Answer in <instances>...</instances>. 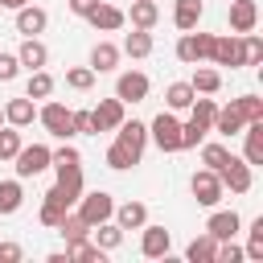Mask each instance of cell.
<instances>
[{"mask_svg":"<svg viewBox=\"0 0 263 263\" xmlns=\"http://www.w3.org/2000/svg\"><path fill=\"white\" fill-rule=\"evenodd\" d=\"M148 140L160 148V152H181V119L173 111H160L152 123H148Z\"/></svg>","mask_w":263,"mask_h":263,"instance_id":"6da1fadb","label":"cell"},{"mask_svg":"<svg viewBox=\"0 0 263 263\" xmlns=\"http://www.w3.org/2000/svg\"><path fill=\"white\" fill-rule=\"evenodd\" d=\"M111 214H115V197H111L107 189H90V193L78 197V218H82L86 226H99V222H107Z\"/></svg>","mask_w":263,"mask_h":263,"instance_id":"7a4b0ae2","label":"cell"},{"mask_svg":"<svg viewBox=\"0 0 263 263\" xmlns=\"http://www.w3.org/2000/svg\"><path fill=\"white\" fill-rule=\"evenodd\" d=\"M214 37L218 33H181V41H177V58L185 62V66H197V62H210V53H214Z\"/></svg>","mask_w":263,"mask_h":263,"instance_id":"3957f363","label":"cell"},{"mask_svg":"<svg viewBox=\"0 0 263 263\" xmlns=\"http://www.w3.org/2000/svg\"><path fill=\"white\" fill-rule=\"evenodd\" d=\"M49 152H53V148H45V144H21V152L12 156V168H16V177L25 181V177H37V173H45V168H49Z\"/></svg>","mask_w":263,"mask_h":263,"instance_id":"277c9868","label":"cell"},{"mask_svg":"<svg viewBox=\"0 0 263 263\" xmlns=\"http://www.w3.org/2000/svg\"><path fill=\"white\" fill-rule=\"evenodd\" d=\"M210 62H214V66H230V70L247 66L242 37H238V33H222V37H214V53H210Z\"/></svg>","mask_w":263,"mask_h":263,"instance_id":"5b68a950","label":"cell"},{"mask_svg":"<svg viewBox=\"0 0 263 263\" xmlns=\"http://www.w3.org/2000/svg\"><path fill=\"white\" fill-rule=\"evenodd\" d=\"M189 189H193L197 205H205V210H214V205L226 197V189H222V181H218V173H214V168H197V173H193V181H189Z\"/></svg>","mask_w":263,"mask_h":263,"instance_id":"8992f818","label":"cell"},{"mask_svg":"<svg viewBox=\"0 0 263 263\" xmlns=\"http://www.w3.org/2000/svg\"><path fill=\"white\" fill-rule=\"evenodd\" d=\"M168 247H173V234L156 222H144L140 226V255L144 259H168Z\"/></svg>","mask_w":263,"mask_h":263,"instance_id":"52a82bcc","label":"cell"},{"mask_svg":"<svg viewBox=\"0 0 263 263\" xmlns=\"http://www.w3.org/2000/svg\"><path fill=\"white\" fill-rule=\"evenodd\" d=\"M218 181H222V189H230V193H251V185H255L251 164L238 160V156H230V160L218 168Z\"/></svg>","mask_w":263,"mask_h":263,"instance_id":"ba28073f","label":"cell"},{"mask_svg":"<svg viewBox=\"0 0 263 263\" xmlns=\"http://www.w3.org/2000/svg\"><path fill=\"white\" fill-rule=\"evenodd\" d=\"M148 90H152V82H148V74H140V70H127V74L115 78V99H119V103H144Z\"/></svg>","mask_w":263,"mask_h":263,"instance_id":"9c48e42d","label":"cell"},{"mask_svg":"<svg viewBox=\"0 0 263 263\" xmlns=\"http://www.w3.org/2000/svg\"><path fill=\"white\" fill-rule=\"evenodd\" d=\"M37 119H41L45 132L58 136V140H70V136H74V127H70V107H62V103H45V107L37 111Z\"/></svg>","mask_w":263,"mask_h":263,"instance_id":"30bf717a","label":"cell"},{"mask_svg":"<svg viewBox=\"0 0 263 263\" xmlns=\"http://www.w3.org/2000/svg\"><path fill=\"white\" fill-rule=\"evenodd\" d=\"M115 140L140 160L144 156V148H148V123H140V119H123L119 127H115Z\"/></svg>","mask_w":263,"mask_h":263,"instance_id":"8fae6325","label":"cell"},{"mask_svg":"<svg viewBox=\"0 0 263 263\" xmlns=\"http://www.w3.org/2000/svg\"><path fill=\"white\" fill-rule=\"evenodd\" d=\"M86 21H90V29H99V33H115V29H123L127 25V16H123V8H115V4H95L90 12H86Z\"/></svg>","mask_w":263,"mask_h":263,"instance_id":"7c38bea8","label":"cell"},{"mask_svg":"<svg viewBox=\"0 0 263 263\" xmlns=\"http://www.w3.org/2000/svg\"><path fill=\"white\" fill-rule=\"evenodd\" d=\"M123 107H127V103H119V99H103V103L90 111V119H95V136H99V132H115V127L127 119Z\"/></svg>","mask_w":263,"mask_h":263,"instance_id":"4fadbf2b","label":"cell"},{"mask_svg":"<svg viewBox=\"0 0 263 263\" xmlns=\"http://www.w3.org/2000/svg\"><path fill=\"white\" fill-rule=\"evenodd\" d=\"M242 230V218L234 214V210H214L210 218H205V234H214L218 242H226V238H234Z\"/></svg>","mask_w":263,"mask_h":263,"instance_id":"5bb4252c","label":"cell"},{"mask_svg":"<svg viewBox=\"0 0 263 263\" xmlns=\"http://www.w3.org/2000/svg\"><path fill=\"white\" fill-rule=\"evenodd\" d=\"M259 25V4L255 0H230V33H255Z\"/></svg>","mask_w":263,"mask_h":263,"instance_id":"9a60e30c","label":"cell"},{"mask_svg":"<svg viewBox=\"0 0 263 263\" xmlns=\"http://www.w3.org/2000/svg\"><path fill=\"white\" fill-rule=\"evenodd\" d=\"M45 25H49V12H45V8H37V4L16 8V33L37 37V33H45Z\"/></svg>","mask_w":263,"mask_h":263,"instance_id":"2e32d148","label":"cell"},{"mask_svg":"<svg viewBox=\"0 0 263 263\" xmlns=\"http://www.w3.org/2000/svg\"><path fill=\"white\" fill-rule=\"evenodd\" d=\"M16 62H21L25 70H45V62H49L45 41H41V37H25V41H21V49H16Z\"/></svg>","mask_w":263,"mask_h":263,"instance_id":"e0dca14e","label":"cell"},{"mask_svg":"<svg viewBox=\"0 0 263 263\" xmlns=\"http://www.w3.org/2000/svg\"><path fill=\"white\" fill-rule=\"evenodd\" d=\"M37 119V103L29 99V95H21V99H8L4 103V123H12V127H29Z\"/></svg>","mask_w":263,"mask_h":263,"instance_id":"ac0fdd59","label":"cell"},{"mask_svg":"<svg viewBox=\"0 0 263 263\" xmlns=\"http://www.w3.org/2000/svg\"><path fill=\"white\" fill-rule=\"evenodd\" d=\"M58 168V189H62V197L74 205L78 197H82V164H53Z\"/></svg>","mask_w":263,"mask_h":263,"instance_id":"d6986e66","label":"cell"},{"mask_svg":"<svg viewBox=\"0 0 263 263\" xmlns=\"http://www.w3.org/2000/svg\"><path fill=\"white\" fill-rule=\"evenodd\" d=\"M66 210H70V201H66L62 189L53 185V189L41 197V214H37V218H41V226H53V230H58V222L66 218Z\"/></svg>","mask_w":263,"mask_h":263,"instance_id":"ffe728a7","label":"cell"},{"mask_svg":"<svg viewBox=\"0 0 263 263\" xmlns=\"http://www.w3.org/2000/svg\"><path fill=\"white\" fill-rule=\"evenodd\" d=\"M242 127H247V119L238 115V107L230 103V107H218V115H214V123H210V132H218V136H242Z\"/></svg>","mask_w":263,"mask_h":263,"instance_id":"44dd1931","label":"cell"},{"mask_svg":"<svg viewBox=\"0 0 263 263\" xmlns=\"http://www.w3.org/2000/svg\"><path fill=\"white\" fill-rule=\"evenodd\" d=\"M115 226L119 230H140L144 222H148V205L144 201H123V205H115Z\"/></svg>","mask_w":263,"mask_h":263,"instance_id":"7402d4cb","label":"cell"},{"mask_svg":"<svg viewBox=\"0 0 263 263\" xmlns=\"http://www.w3.org/2000/svg\"><path fill=\"white\" fill-rule=\"evenodd\" d=\"M242 136H247V140H242V160H247L251 168L263 164V119H259V123H247Z\"/></svg>","mask_w":263,"mask_h":263,"instance_id":"603a6c76","label":"cell"},{"mask_svg":"<svg viewBox=\"0 0 263 263\" xmlns=\"http://www.w3.org/2000/svg\"><path fill=\"white\" fill-rule=\"evenodd\" d=\"M201 12H205L201 0H177V4H173V25H177L181 33H189V29H197Z\"/></svg>","mask_w":263,"mask_h":263,"instance_id":"cb8c5ba5","label":"cell"},{"mask_svg":"<svg viewBox=\"0 0 263 263\" xmlns=\"http://www.w3.org/2000/svg\"><path fill=\"white\" fill-rule=\"evenodd\" d=\"M115 66H119V45L95 41V49H90V70H95V74H111Z\"/></svg>","mask_w":263,"mask_h":263,"instance_id":"d4e9b609","label":"cell"},{"mask_svg":"<svg viewBox=\"0 0 263 263\" xmlns=\"http://www.w3.org/2000/svg\"><path fill=\"white\" fill-rule=\"evenodd\" d=\"M132 21V29H152L160 21V4L156 0H132V12H123Z\"/></svg>","mask_w":263,"mask_h":263,"instance_id":"484cf974","label":"cell"},{"mask_svg":"<svg viewBox=\"0 0 263 263\" xmlns=\"http://www.w3.org/2000/svg\"><path fill=\"white\" fill-rule=\"evenodd\" d=\"M189 86H193V95H218V90H222V74H218L214 66H201V62H197Z\"/></svg>","mask_w":263,"mask_h":263,"instance_id":"4316f807","label":"cell"},{"mask_svg":"<svg viewBox=\"0 0 263 263\" xmlns=\"http://www.w3.org/2000/svg\"><path fill=\"white\" fill-rule=\"evenodd\" d=\"M66 259H70V263H103L107 251L95 247L90 238H78V242H66Z\"/></svg>","mask_w":263,"mask_h":263,"instance_id":"83f0119b","label":"cell"},{"mask_svg":"<svg viewBox=\"0 0 263 263\" xmlns=\"http://www.w3.org/2000/svg\"><path fill=\"white\" fill-rule=\"evenodd\" d=\"M21 205H25V189H21V177H12V181H0V218L16 214Z\"/></svg>","mask_w":263,"mask_h":263,"instance_id":"f1b7e54d","label":"cell"},{"mask_svg":"<svg viewBox=\"0 0 263 263\" xmlns=\"http://www.w3.org/2000/svg\"><path fill=\"white\" fill-rule=\"evenodd\" d=\"M119 53H127V58H148L152 53V29H132L127 37H123V49Z\"/></svg>","mask_w":263,"mask_h":263,"instance_id":"f546056e","label":"cell"},{"mask_svg":"<svg viewBox=\"0 0 263 263\" xmlns=\"http://www.w3.org/2000/svg\"><path fill=\"white\" fill-rule=\"evenodd\" d=\"M214 251H218V238H214V234H197V238L185 247V259H189V263H214Z\"/></svg>","mask_w":263,"mask_h":263,"instance_id":"4dcf8cb0","label":"cell"},{"mask_svg":"<svg viewBox=\"0 0 263 263\" xmlns=\"http://www.w3.org/2000/svg\"><path fill=\"white\" fill-rule=\"evenodd\" d=\"M197 95H193V86L189 82H168V90H164V103H168V111H189V103H193Z\"/></svg>","mask_w":263,"mask_h":263,"instance_id":"1f68e13d","label":"cell"},{"mask_svg":"<svg viewBox=\"0 0 263 263\" xmlns=\"http://www.w3.org/2000/svg\"><path fill=\"white\" fill-rule=\"evenodd\" d=\"M25 95L37 103V99H49L53 95V78L45 70H29V82H25Z\"/></svg>","mask_w":263,"mask_h":263,"instance_id":"d6a6232c","label":"cell"},{"mask_svg":"<svg viewBox=\"0 0 263 263\" xmlns=\"http://www.w3.org/2000/svg\"><path fill=\"white\" fill-rule=\"evenodd\" d=\"M58 234H62L66 242H78V238H90V226H86L78 214H70V210H66V218L58 222Z\"/></svg>","mask_w":263,"mask_h":263,"instance_id":"836d02e7","label":"cell"},{"mask_svg":"<svg viewBox=\"0 0 263 263\" xmlns=\"http://www.w3.org/2000/svg\"><path fill=\"white\" fill-rule=\"evenodd\" d=\"M95 230V247H103V251H115L119 242H123V230L107 218V222H99V226H90Z\"/></svg>","mask_w":263,"mask_h":263,"instance_id":"e575fe53","label":"cell"},{"mask_svg":"<svg viewBox=\"0 0 263 263\" xmlns=\"http://www.w3.org/2000/svg\"><path fill=\"white\" fill-rule=\"evenodd\" d=\"M214 115H218V103H214V99H205V95H201V99H193V103H189V119H193L197 127H210V123H214Z\"/></svg>","mask_w":263,"mask_h":263,"instance_id":"d590c367","label":"cell"},{"mask_svg":"<svg viewBox=\"0 0 263 263\" xmlns=\"http://www.w3.org/2000/svg\"><path fill=\"white\" fill-rule=\"evenodd\" d=\"M242 255H247V259H255V263H263V218H255V222H251Z\"/></svg>","mask_w":263,"mask_h":263,"instance_id":"8d00e7d4","label":"cell"},{"mask_svg":"<svg viewBox=\"0 0 263 263\" xmlns=\"http://www.w3.org/2000/svg\"><path fill=\"white\" fill-rule=\"evenodd\" d=\"M234 107H238V115H242L247 123H259V119H263V99H259V95H238Z\"/></svg>","mask_w":263,"mask_h":263,"instance_id":"74e56055","label":"cell"},{"mask_svg":"<svg viewBox=\"0 0 263 263\" xmlns=\"http://www.w3.org/2000/svg\"><path fill=\"white\" fill-rule=\"evenodd\" d=\"M132 164H140V160H136V156H132V152H127V148L115 140V144L107 148V168H115V173H127Z\"/></svg>","mask_w":263,"mask_h":263,"instance_id":"f35d334b","label":"cell"},{"mask_svg":"<svg viewBox=\"0 0 263 263\" xmlns=\"http://www.w3.org/2000/svg\"><path fill=\"white\" fill-rule=\"evenodd\" d=\"M16 152H21V127H12V123L4 127L0 123V160H12Z\"/></svg>","mask_w":263,"mask_h":263,"instance_id":"ab89813d","label":"cell"},{"mask_svg":"<svg viewBox=\"0 0 263 263\" xmlns=\"http://www.w3.org/2000/svg\"><path fill=\"white\" fill-rule=\"evenodd\" d=\"M66 86L70 90H90L95 86V70L90 66H70L66 70Z\"/></svg>","mask_w":263,"mask_h":263,"instance_id":"60d3db41","label":"cell"},{"mask_svg":"<svg viewBox=\"0 0 263 263\" xmlns=\"http://www.w3.org/2000/svg\"><path fill=\"white\" fill-rule=\"evenodd\" d=\"M226 160H230V148H226V144H201V164H205V168L218 173Z\"/></svg>","mask_w":263,"mask_h":263,"instance_id":"b9f144b4","label":"cell"},{"mask_svg":"<svg viewBox=\"0 0 263 263\" xmlns=\"http://www.w3.org/2000/svg\"><path fill=\"white\" fill-rule=\"evenodd\" d=\"M205 136H210V127H197L193 119H185V123H181V148H197Z\"/></svg>","mask_w":263,"mask_h":263,"instance_id":"7bdbcfd3","label":"cell"},{"mask_svg":"<svg viewBox=\"0 0 263 263\" xmlns=\"http://www.w3.org/2000/svg\"><path fill=\"white\" fill-rule=\"evenodd\" d=\"M242 49H247V66H259L263 62V41L255 33H242Z\"/></svg>","mask_w":263,"mask_h":263,"instance_id":"ee69618b","label":"cell"},{"mask_svg":"<svg viewBox=\"0 0 263 263\" xmlns=\"http://www.w3.org/2000/svg\"><path fill=\"white\" fill-rule=\"evenodd\" d=\"M70 127H74V136H95V119H90V111H70Z\"/></svg>","mask_w":263,"mask_h":263,"instance_id":"f6af8a7d","label":"cell"},{"mask_svg":"<svg viewBox=\"0 0 263 263\" xmlns=\"http://www.w3.org/2000/svg\"><path fill=\"white\" fill-rule=\"evenodd\" d=\"M49 164H82V152L74 144H62L58 152H49Z\"/></svg>","mask_w":263,"mask_h":263,"instance_id":"bcb514c9","label":"cell"},{"mask_svg":"<svg viewBox=\"0 0 263 263\" xmlns=\"http://www.w3.org/2000/svg\"><path fill=\"white\" fill-rule=\"evenodd\" d=\"M21 74V62H16V53H4L0 49V82H12Z\"/></svg>","mask_w":263,"mask_h":263,"instance_id":"7dc6e473","label":"cell"},{"mask_svg":"<svg viewBox=\"0 0 263 263\" xmlns=\"http://www.w3.org/2000/svg\"><path fill=\"white\" fill-rule=\"evenodd\" d=\"M21 255H25V251H21L16 242H4V238H0V263H21Z\"/></svg>","mask_w":263,"mask_h":263,"instance_id":"c3c4849f","label":"cell"},{"mask_svg":"<svg viewBox=\"0 0 263 263\" xmlns=\"http://www.w3.org/2000/svg\"><path fill=\"white\" fill-rule=\"evenodd\" d=\"M95 4H99V0H66V8H70L74 16H86V12L95 8Z\"/></svg>","mask_w":263,"mask_h":263,"instance_id":"681fc988","label":"cell"},{"mask_svg":"<svg viewBox=\"0 0 263 263\" xmlns=\"http://www.w3.org/2000/svg\"><path fill=\"white\" fill-rule=\"evenodd\" d=\"M25 4H29V0H0V8H12V12H16V8H25Z\"/></svg>","mask_w":263,"mask_h":263,"instance_id":"f907efd6","label":"cell"},{"mask_svg":"<svg viewBox=\"0 0 263 263\" xmlns=\"http://www.w3.org/2000/svg\"><path fill=\"white\" fill-rule=\"evenodd\" d=\"M0 123H4V107H0Z\"/></svg>","mask_w":263,"mask_h":263,"instance_id":"816d5d0a","label":"cell"}]
</instances>
